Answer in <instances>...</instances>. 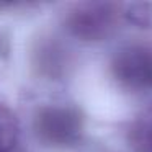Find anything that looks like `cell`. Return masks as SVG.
<instances>
[{
	"instance_id": "6da1fadb",
	"label": "cell",
	"mask_w": 152,
	"mask_h": 152,
	"mask_svg": "<svg viewBox=\"0 0 152 152\" xmlns=\"http://www.w3.org/2000/svg\"><path fill=\"white\" fill-rule=\"evenodd\" d=\"M34 134L43 144L70 147L82 139L85 121L77 106L67 103L43 105L34 113Z\"/></svg>"
},
{
	"instance_id": "7a4b0ae2",
	"label": "cell",
	"mask_w": 152,
	"mask_h": 152,
	"mask_svg": "<svg viewBox=\"0 0 152 152\" xmlns=\"http://www.w3.org/2000/svg\"><path fill=\"white\" fill-rule=\"evenodd\" d=\"M110 74L128 93L152 92V44L129 43L116 49L110 59Z\"/></svg>"
},
{
	"instance_id": "3957f363",
	"label": "cell",
	"mask_w": 152,
	"mask_h": 152,
	"mask_svg": "<svg viewBox=\"0 0 152 152\" xmlns=\"http://www.w3.org/2000/svg\"><path fill=\"white\" fill-rule=\"evenodd\" d=\"M119 5L111 2H83L66 15V28L82 41H103L118 26Z\"/></svg>"
},
{
	"instance_id": "277c9868",
	"label": "cell",
	"mask_w": 152,
	"mask_h": 152,
	"mask_svg": "<svg viewBox=\"0 0 152 152\" xmlns=\"http://www.w3.org/2000/svg\"><path fill=\"white\" fill-rule=\"evenodd\" d=\"M31 64L41 75L54 79L64 70V49L56 41L43 38L36 46H33Z\"/></svg>"
},
{
	"instance_id": "5b68a950",
	"label": "cell",
	"mask_w": 152,
	"mask_h": 152,
	"mask_svg": "<svg viewBox=\"0 0 152 152\" xmlns=\"http://www.w3.org/2000/svg\"><path fill=\"white\" fill-rule=\"evenodd\" d=\"M126 139L132 152H152V105L144 108L132 119Z\"/></svg>"
},
{
	"instance_id": "8992f818",
	"label": "cell",
	"mask_w": 152,
	"mask_h": 152,
	"mask_svg": "<svg viewBox=\"0 0 152 152\" xmlns=\"http://www.w3.org/2000/svg\"><path fill=\"white\" fill-rule=\"evenodd\" d=\"M20 124L18 118L7 105L0 103V152H13L17 147Z\"/></svg>"
},
{
	"instance_id": "52a82bcc",
	"label": "cell",
	"mask_w": 152,
	"mask_h": 152,
	"mask_svg": "<svg viewBox=\"0 0 152 152\" xmlns=\"http://www.w3.org/2000/svg\"><path fill=\"white\" fill-rule=\"evenodd\" d=\"M124 18L129 23L137 25L141 28H152V5L149 4H134L124 12Z\"/></svg>"
}]
</instances>
